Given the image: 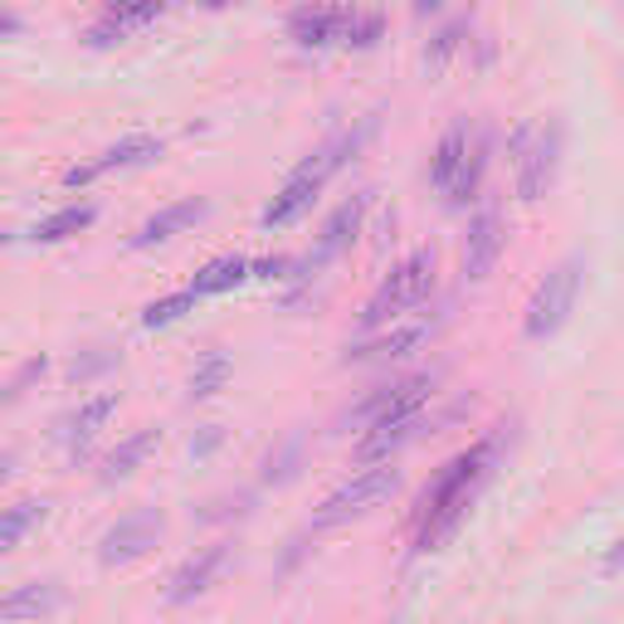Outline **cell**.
I'll list each match as a JSON object with an SVG mask.
<instances>
[{
    "label": "cell",
    "instance_id": "1",
    "mask_svg": "<svg viewBox=\"0 0 624 624\" xmlns=\"http://www.w3.org/2000/svg\"><path fill=\"white\" fill-rule=\"evenodd\" d=\"M488 464H493V444L483 439L474 449L454 454L435 474V483L419 493V507H415V546L419 552H435L444 537H454V527L464 522L474 493L483 488V478H488Z\"/></svg>",
    "mask_w": 624,
    "mask_h": 624
},
{
    "label": "cell",
    "instance_id": "2",
    "mask_svg": "<svg viewBox=\"0 0 624 624\" xmlns=\"http://www.w3.org/2000/svg\"><path fill=\"white\" fill-rule=\"evenodd\" d=\"M372 127H376V118H366L361 132H341V137H333L327 147H317V157L303 161V167L288 176V186L269 200V210H264V229H278V225H293V220H298V215L308 210L317 196H323L327 176H333V171L341 167V161H347L351 151L361 147V137L372 132Z\"/></svg>",
    "mask_w": 624,
    "mask_h": 624
},
{
    "label": "cell",
    "instance_id": "3",
    "mask_svg": "<svg viewBox=\"0 0 624 624\" xmlns=\"http://www.w3.org/2000/svg\"><path fill=\"white\" fill-rule=\"evenodd\" d=\"M429 293H435V249H415L410 259H400L396 269L380 278L372 303L361 308V333H376V327L396 323L405 308H419Z\"/></svg>",
    "mask_w": 624,
    "mask_h": 624
},
{
    "label": "cell",
    "instance_id": "4",
    "mask_svg": "<svg viewBox=\"0 0 624 624\" xmlns=\"http://www.w3.org/2000/svg\"><path fill=\"white\" fill-rule=\"evenodd\" d=\"M517 151V196L522 200H542L556 181L562 167V122H527L513 137Z\"/></svg>",
    "mask_w": 624,
    "mask_h": 624
},
{
    "label": "cell",
    "instance_id": "5",
    "mask_svg": "<svg viewBox=\"0 0 624 624\" xmlns=\"http://www.w3.org/2000/svg\"><path fill=\"white\" fill-rule=\"evenodd\" d=\"M396 488H400V474L390 464L361 468V474H351L347 483H337V488L327 493L323 507H317V517H313V527H337V522L372 513V507H380L386 498H396Z\"/></svg>",
    "mask_w": 624,
    "mask_h": 624
},
{
    "label": "cell",
    "instance_id": "6",
    "mask_svg": "<svg viewBox=\"0 0 624 624\" xmlns=\"http://www.w3.org/2000/svg\"><path fill=\"white\" fill-rule=\"evenodd\" d=\"M576 293H581V259L571 254V259H562L552 274L537 284V293H532V303H527V337L532 341H542V337H552V333H562L566 327V317L571 308H576Z\"/></svg>",
    "mask_w": 624,
    "mask_h": 624
},
{
    "label": "cell",
    "instance_id": "7",
    "mask_svg": "<svg viewBox=\"0 0 624 624\" xmlns=\"http://www.w3.org/2000/svg\"><path fill=\"white\" fill-rule=\"evenodd\" d=\"M429 396H435V372L390 380V386H380L376 396H366L361 405H356V410L347 415V425L372 429V425H390V419H410V415L425 410Z\"/></svg>",
    "mask_w": 624,
    "mask_h": 624
},
{
    "label": "cell",
    "instance_id": "8",
    "mask_svg": "<svg viewBox=\"0 0 624 624\" xmlns=\"http://www.w3.org/2000/svg\"><path fill=\"white\" fill-rule=\"evenodd\" d=\"M507 245V225H503V210L498 206H483L474 220H468V235H464V249H458V264H464V278L468 284H483L498 264V254Z\"/></svg>",
    "mask_w": 624,
    "mask_h": 624
},
{
    "label": "cell",
    "instance_id": "9",
    "mask_svg": "<svg viewBox=\"0 0 624 624\" xmlns=\"http://www.w3.org/2000/svg\"><path fill=\"white\" fill-rule=\"evenodd\" d=\"M157 537H161V517L157 513H127L118 527H108L103 546H98V562H103V566L142 562L151 546H157Z\"/></svg>",
    "mask_w": 624,
    "mask_h": 624
},
{
    "label": "cell",
    "instance_id": "10",
    "mask_svg": "<svg viewBox=\"0 0 624 624\" xmlns=\"http://www.w3.org/2000/svg\"><path fill=\"white\" fill-rule=\"evenodd\" d=\"M161 157V142L157 137H147V132H137V137H127V142L118 147H108L98 161H88V167H73V171H63V186L69 190H79L88 181H98V176H108V171H127V167H147V161H157Z\"/></svg>",
    "mask_w": 624,
    "mask_h": 624
},
{
    "label": "cell",
    "instance_id": "11",
    "mask_svg": "<svg viewBox=\"0 0 624 624\" xmlns=\"http://www.w3.org/2000/svg\"><path fill=\"white\" fill-rule=\"evenodd\" d=\"M347 24H351V10H347V6H303V10H293V16H288L293 40L308 44V49L341 44Z\"/></svg>",
    "mask_w": 624,
    "mask_h": 624
},
{
    "label": "cell",
    "instance_id": "12",
    "mask_svg": "<svg viewBox=\"0 0 624 624\" xmlns=\"http://www.w3.org/2000/svg\"><path fill=\"white\" fill-rule=\"evenodd\" d=\"M225 542H210V546H200L196 556H186L181 566H176V576H171V605H186V601H196V595H206L215 576H220V566H225Z\"/></svg>",
    "mask_w": 624,
    "mask_h": 624
},
{
    "label": "cell",
    "instance_id": "13",
    "mask_svg": "<svg viewBox=\"0 0 624 624\" xmlns=\"http://www.w3.org/2000/svg\"><path fill=\"white\" fill-rule=\"evenodd\" d=\"M63 601V591L55 581H30V585H16V591L0 595V624H24V620H44L55 615Z\"/></svg>",
    "mask_w": 624,
    "mask_h": 624
},
{
    "label": "cell",
    "instance_id": "14",
    "mask_svg": "<svg viewBox=\"0 0 624 624\" xmlns=\"http://www.w3.org/2000/svg\"><path fill=\"white\" fill-rule=\"evenodd\" d=\"M419 425H425V419L410 415V419H390V425L361 429V439H356V458H361L366 468H372V464H390V458H396L405 444L419 435Z\"/></svg>",
    "mask_w": 624,
    "mask_h": 624
},
{
    "label": "cell",
    "instance_id": "15",
    "mask_svg": "<svg viewBox=\"0 0 624 624\" xmlns=\"http://www.w3.org/2000/svg\"><path fill=\"white\" fill-rule=\"evenodd\" d=\"M429 333L435 327L429 323H410V327H390L386 337H372V341H361V347H351L347 351V361L356 366H380V361H400V356H410L419 341H429Z\"/></svg>",
    "mask_w": 624,
    "mask_h": 624
},
{
    "label": "cell",
    "instance_id": "16",
    "mask_svg": "<svg viewBox=\"0 0 624 624\" xmlns=\"http://www.w3.org/2000/svg\"><path fill=\"white\" fill-rule=\"evenodd\" d=\"M112 410H118V396H112V390H103V396H93L88 405H79L73 415H63V419H59V439L69 444L73 454H83L88 444H93L98 429L108 425V415H112Z\"/></svg>",
    "mask_w": 624,
    "mask_h": 624
},
{
    "label": "cell",
    "instance_id": "17",
    "mask_svg": "<svg viewBox=\"0 0 624 624\" xmlns=\"http://www.w3.org/2000/svg\"><path fill=\"white\" fill-rule=\"evenodd\" d=\"M206 200H176V206H167V210H157L151 220L137 229L132 235V249H151V245H161V239H171V235H181V229H190L196 220H206Z\"/></svg>",
    "mask_w": 624,
    "mask_h": 624
},
{
    "label": "cell",
    "instance_id": "18",
    "mask_svg": "<svg viewBox=\"0 0 624 624\" xmlns=\"http://www.w3.org/2000/svg\"><path fill=\"white\" fill-rule=\"evenodd\" d=\"M157 20H161V6H108L93 30H88V44H98V49L118 44L132 30H147V24H157Z\"/></svg>",
    "mask_w": 624,
    "mask_h": 624
},
{
    "label": "cell",
    "instance_id": "19",
    "mask_svg": "<svg viewBox=\"0 0 624 624\" xmlns=\"http://www.w3.org/2000/svg\"><path fill=\"white\" fill-rule=\"evenodd\" d=\"M372 210V190H361V196H351V200H341V206L333 210V220L323 225V245H317V259L313 264H323V259H333V254H341L351 245V235L361 229V215Z\"/></svg>",
    "mask_w": 624,
    "mask_h": 624
},
{
    "label": "cell",
    "instance_id": "20",
    "mask_svg": "<svg viewBox=\"0 0 624 624\" xmlns=\"http://www.w3.org/2000/svg\"><path fill=\"white\" fill-rule=\"evenodd\" d=\"M474 132H478V127H468V122H454L449 132L439 137L435 157H429V181H435L439 190H449V186H454V176H458V167H464L468 147H474Z\"/></svg>",
    "mask_w": 624,
    "mask_h": 624
},
{
    "label": "cell",
    "instance_id": "21",
    "mask_svg": "<svg viewBox=\"0 0 624 624\" xmlns=\"http://www.w3.org/2000/svg\"><path fill=\"white\" fill-rule=\"evenodd\" d=\"M161 444V429H137V435H127L118 449H112L108 458H103V483H118V478H127V474H137V468L147 464V454Z\"/></svg>",
    "mask_w": 624,
    "mask_h": 624
},
{
    "label": "cell",
    "instance_id": "22",
    "mask_svg": "<svg viewBox=\"0 0 624 624\" xmlns=\"http://www.w3.org/2000/svg\"><path fill=\"white\" fill-rule=\"evenodd\" d=\"M483 167H488V137H483V127H478L474 147H468V157H464V167H458L454 186L444 190V200H449V206H464V200H474V190L483 181Z\"/></svg>",
    "mask_w": 624,
    "mask_h": 624
},
{
    "label": "cell",
    "instance_id": "23",
    "mask_svg": "<svg viewBox=\"0 0 624 624\" xmlns=\"http://www.w3.org/2000/svg\"><path fill=\"white\" fill-rule=\"evenodd\" d=\"M245 278H249V259H239V254H225V259H210L206 269L196 274V284H190V293H196V298H206V293L239 288Z\"/></svg>",
    "mask_w": 624,
    "mask_h": 624
},
{
    "label": "cell",
    "instance_id": "24",
    "mask_svg": "<svg viewBox=\"0 0 624 624\" xmlns=\"http://www.w3.org/2000/svg\"><path fill=\"white\" fill-rule=\"evenodd\" d=\"M44 522V503L34 498H20L10 507H0V552H10V546H20L30 537V527H40Z\"/></svg>",
    "mask_w": 624,
    "mask_h": 624
},
{
    "label": "cell",
    "instance_id": "25",
    "mask_svg": "<svg viewBox=\"0 0 624 624\" xmlns=\"http://www.w3.org/2000/svg\"><path fill=\"white\" fill-rule=\"evenodd\" d=\"M88 225H93V206H63V210L49 215V220H40L34 239H44V245H59V239H73Z\"/></svg>",
    "mask_w": 624,
    "mask_h": 624
},
{
    "label": "cell",
    "instance_id": "26",
    "mask_svg": "<svg viewBox=\"0 0 624 624\" xmlns=\"http://www.w3.org/2000/svg\"><path fill=\"white\" fill-rule=\"evenodd\" d=\"M225 376H229V356H225V351H210L206 366L190 376V400H210L215 390L225 386Z\"/></svg>",
    "mask_w": 624,
    "mask_h": 624
},
{
    "label": "cell",
    "instance_id": "27",
    "mask_svg": "<svg viewBox=\"0 0 624 624\" xmlns=\"http://www.w3.org/2000/svg\"><path fill=\"white\" fill-rule=\"evenodd\" d=\"M380 34H386V20L376 16V10H351V24H347V34H341V44H351V49H372Z\"/></svg>",
    "mask_w": 624,
    "mask_h": 624
},
{
    "label": "cell",
    "instance_id": "28",
    "mask_svg": "<svg viewBox=\"0 0 624 624\" xmlns=\"http://www.w3.org/2000/svg\"><path fill=\"white\" fill-rule=\"evenodd\" d=\"M190 308H196V293H171V298H161V303H151V308L142 313V323L147 327H167V323H176V317H186Z\"/></svg>",
    "mask_w": 624,
    "mask_h": 624
},
{
    "label": "cell",
    "instance_id": "29",
    "mask_svg": "<svg viewBox=\"0 0 624 624\" xmlns=\"http://www.w3.org/2000/svg\"><path fill=\"white\" fill-rule=\"evenodd\" d=\"M464 34H468V20H454V24H444V30L435 34V44L425 49V63H435V69H439V63L449 59L458 44H464Z\"/></svg>",
    "mask_w": 624,
    "mask_h": 624
},
{
    "label": "cell",
    "instance_id": "30",
    "mask_svg": "<svg viewBox=\"0 0 624 624\" xmlns=\"http://www.w3.org/2000/svg\"><path fill=\"white\" fill-rule=\"evenodd\" d=\"M298 464H303V439L293 435L284 449H278L274 458H269V478H278V483H288L293 474H298Z\"/></svg>",
    "mask_w": 624,
    "mask_h": 624
},
{
    "label": "cell",
    "instance_id": "31",
    "mask_svg": "<svg viewBox=\"0 0 624 624\" xmlns=\"http://www.w3.org/2000/svg\"><path fill=\"white\" fill-rule=\"evenodd\" d=\"M20 30V16L16 10H0V34H16Z\"/></svg>",
    "mask_w": 624,
    "mask_h": 624
},
{
    "label": "cell",
    "instance_id": "32",
    "mask_svg": "<svg viewBox=\"0 0 624 624\" xmlns=\"http://www.w3.org/2000/svg\"><path fill=\"white\" fill-rule=\"evenodd\" d=\"M620 562H624V542H615V552L605 556V571H620Z\"/></svg>",
    "mask_w": 624,
    "mask_h": 624
},
{
    "label": "cell",
    "instance_id": "33",
    "mask_svg": "<svg viewBox=\"0 0 624 624\" xmlns=\"http://www.w3.org/2000/svg\"><path fill=\"white\" fill-rule=\"evenodd\" d=\"M10 474H16V454H0V483H6Z\"/></svg>",
    "mask_w": 624,
    "mask_h": 624
}]
</instances>
